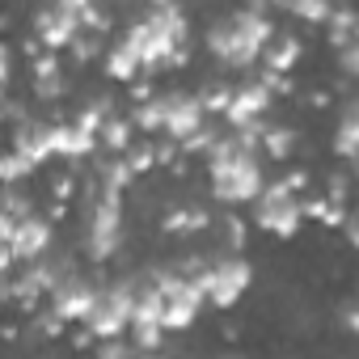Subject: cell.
<instances>
[{"instance_id":"43","label":"cell","mask_w":359,"mask_h":359,"mask_svg":"<svg viewBox=\"0 0 359 359\" xmlns=\"http://www.w3.org/2000/svg\"><path fill=\"white\" fill-rule=\"evenodd\" d=\"M309 106H313V110H325V106H330V93H321V89L309 93Z\"/></svg>"},{"instance_id":"36","label":"cell","mask_w":359,"mask_h":359,"mask_svg":"<svg viewBox=\"0 0 359 359\" xmlns=\"http://www.w3.org/2000/svg\"><path fill=\"white\" fill-rule=\"evenodd\" d=\"M93 351H97V359H131V355H135L131 342H127L123 334H118V338H97Z\"/></svg>"},{"instance_id":"23","label":"cell","mask_w":359,"mask_h":359,"mask_svg":"<svg viewBox=\"0 0 359 359\" xmlns=\"http://www.w3.org/2000/svg\"><path fill=\"white\" fill-rule=\"evenodd\" d=\"M212 229H216V245H220V250L245 254V245H250V220H241L237 208H229L220 220H212Z\"/></svg>"},{"instance_id":"31","label":"cell","mask_w":359,"mask_h":359,"mask_svg":"<svg viewBox=\"0 0 359 359\" xmlns=\"http://www.w3.org/2000/svg\"><path fill=\"white\" fill-rule=\"evenodd\" d=\"M30 173H34V165L22 152H13V148L0 152V187H22Z\"/></svg>"},{"instance_id":"44","label":"cell","mask_w":359,"mask_h":359,"mask_svg":"<svg viewBox=\"0 0 359 359\" xmlns=\"http://www.w3.org/2000/svg\"><path fill=\"white\" fill-rule=\"evenodd\" d=\"M5 123H9V93L0 89V127H5Z\"/></svg>"},{"instance_id":"17","label":"cell","mask_w":359,"mask_h":359,"mask_svg":"<svg viewBox=\"0 0 359 359\" xmlns=\"http://www.w3.org/2000/svg\"><path fill=\"white\" fill-rule=\"evenodd\" d=\"M102 72H106V81H114V85H131V81L144 72L135 47H131L123 34H114V39L106 43V51H102Z\"/></svg>"},{"instance_id":"26","label":"cell","mask_w":359,"mask_h":359,"mask_svg":"<svg viewBox=\"0 0 359 359\" xmlns=\"http://www.w3.org/2000/svg\"><path fill=\"white\" fill-rule=\"evenodd\" d=\"M123 161L131 165V173H135V177H144V173H152V169H156V135H144V140H131V144L123 148Z\"/></svg>"},{"instance_id":"5","label":"cell","mask_w":359,"mask_h":359,"mask_svg":"<svg viewBox=\"0 0 359 359\" xmlns=\"http://www.w3.org/2000/svg\"><path fill=\"white\" fill-rule=\"evenodd\" d=\"M144 279H152L156 292H161V330H165V334H187V330L199 325V317H203V309H208V296H203L195 283H187L173 266L144 271Z\"/></svg>"},{"instance_id":"15","label":"cell","mask_w":359,"mask_h":359,"mask_svg":"<svg viewBox=\"0 0 359 359\" xmlns=\"http://www.w3.org/2000/svg\"><path fill=\"white\" fill-rule=\"evenodd\" d=\"M97 152V131H89L81 118H51V156L55 161H89Z\"/></svg>"},{"instance_id":"29","label":"cell","mask_w":359,"mask_h":359,"mask_svg":"<svg viewBox=\"0 0 359 359\" xmlns=\"http://www.w3.org/2000/svg\"><path fill=\"white\" fill-rule=\"evenodd\" d=\"M68 55H72V64H93V60H102V51H106V39L102 34H89V30H76V39L64 47Z\"/></svg>"},{"instance_id":"34","label":"cell","mask_w":359,"mask_h":359,"mask_svg":"<svg viewBox=\"0 0 359 359\" xmlns=\"http://www.w3.org/2000/svg\"><path fill=\"white\" fill-rule=\"evenodd\" d=\"M325 195H330L334 203H346V199H351V165H346V169H334V173L325 177Z\"/></svg>"},{"instance_id":"3","label":"cell","mask_w":359,"mask_h":359,"mask_svg":"<svg viewBox=\"0 0 359 359\" xmlns=\"http://www.w3.org/2000/svg\"><path fill=\"white\" fill-rule=\"evenodd\" d=\"M275 18L271 13H258V9H233V13H220L212 26H208V51L212 60L224 68V72H250L262 55V47L275 39Z\"/></svg>"},{"instance_id":"11","label":"cell","mask_w":359,"mask_h":359,"mask_svg":"<svg viewBox=\"0 0 359 359\" xmlns=\"http://www.w3.org/2000/svg\"><path fill=\"white\" fill-rule=\"evenodd\" d=\"M271 106H275V97H271V89L258 81V76H250V81H237L233 85V93H229V106L220 110V123L224 127H258L266 114H271Z\"/></svg>"},{"instance_id":"12","label":"cell","mask_w":359,"mask_h":359,"mask_svg":"<svg viewBox=\"0 0 359 359\" xmlns=\"http://www.w3.org/2000/svg\"><path fill=\"white\" fill-rule=\"evenodd\" d=\"M51 245H55V229H51L47 216L26 212V216L13 220V229H9V250H13L18 262H34V258H43Z\"/></svg>"},{"instance_id":"7","label":"cell","mask_w":359,"mask_h":359,"mask_svg":"<svg viewBox=\"0 0 359 359\" xmlns=\"http://www.w3.org/2000/svg\"><path fill=\"white\" fill-rule=\"evenodd\" d=\"M250 208H254L250 229H258V233H266V237H275V241H292V237L304 229L300 195L283 191L279 182H271V177H266V187L258 191V199H254Z\"/></svg>"},{"instance_id":"28","label":"cell","mask_w":359,"mask_h":359,"mask_svg":"<svg viewBox=\"0 0 359 359\" xmlns=\"http://www.w3.org/2000/svg\"><path fill=\"white\" fill-rule=\"evenodd\" d=\"M76 22H81V30H89V34H102V39L114 34V13L102 5V0H89V5L76 13Z\"/></svg>"},{"instance_id":"24","label":"cell","mask_w":359,"mask_h":359,"mask_svg":"<svg viewBox=\"0 0 359 359\" xmlns=\"http://www.w3.org/2000/svg\"><path fill=\"white\" fill-rule=\"evenodd\" d=\"M355 34H359L355 9L342 0V5H334L330 18H325V39H330V47H346V43H355Z\"/></svg>"},{"instance_id":"39","label":"cell","mask_w":359,"mask_h":359,"mask_svg":"<svg viewBox=\"0 0 359 359\" xmlns=\"http://www.w3.org/2000/svg\"><path fill=\"white\" fill-rule=\"evenodd\" d=\"M9 81H13V51L0 43V89H9Z\"/></svg>"},{"instance_id":"37","label":"cell","mask_w":359,"mask_h":359,"mask_svg":"<svg viewBox=\"0 0 359 359\" xmlns=\"http://www.w3.org/2000/svg\"><path fill=\"white\" fill-rule=\"evenodd\" d=\"M76 187H81V182H76L72 173H55L47 191H51V199H60V203H72V199H76Z\"/></svg>"},{"instance_id":"42","label":"cell","mask_w":359,"mask_h":359,"mask_svg":"<svg viewBox=\"0 0 359 359\" xmlns=\"http://www.w3.org/2000/svg\"><path fill=\"white\" fill-rule=\"evenodd\" d=\"M47 5H55V9H68V13H81L89 0H47Z\"/></svg>"},{"instance_id":"21","label":"cell","mask_w":359,"mask_h":359,"mask_svg":"<svg viewBox=\"0 0 359 359\" xmlns=\"http://www.w3.org/2000/svg\"><path fill=\"white\" fill-rule=\"evenodd\" d=\"M300 212H304V224H321V229H338L342 216L351 212L346 203H334L325 191H300Z\"/></svg>"},{"instance_id":"46","label":"cell","mask_w":359,"mask_h":359,"mask_svg":"<svg viewBox=\"0 0 359 359\" xmlns=\"http://www.w3.org/2000/svg\"><path fill=\"white\" fill-rule=\"evenodd\" d=\"M279 5H283V0H271V9H279Z\"/></svg>"},{"instance_id":"1","label":"cell","mask_w":359,"mask_h":359,"mask_svg":"<svg viewBox=\"0 0 359 359\" xmlns=\"http://www.w3.org/2000/svg\"><path fill=\"white\" fill-rule=\"evenodd\" d=\"M212 199L224 208H250L266 187V169L258 156V127H224L216 144L203 152Z\"/></svg>"},{"instance_id":"8","label":"cell","mask_w":359,"mask_h":359,"mask_svg":"<svg viewBox=\"0 0 359 359\" xmlns=\"http://www.w3.org/2000/svg\"><path fill=\"white\" fill-rule=\"evenodd\" d=\"M254 287V262L245 254H229L216 250L212 254V275H208V304L229 313L245 300V292Z\"/></svg>"},{"instance_id":"32","label":"cell","mask_w":359,"mask_h":359,"mask_svg":"<svg viewBox=\"0 0 359 359\" xmlns=\"http://www.w3.org/2000/svg\"><path fill=\"white\" fill-rule=\"evenodd\" d=\"M258 81L271 89V97H292V93H296L292 72H271V68H258Z\"/></svg>"},{"instance_id":"20","label":"cell","mask_w":359,"mask_h":359,"mask_svg":"<svg viewBox=\"0 0 359 359\" xmlns=\"http://www.w3.org/2000/svg\"><path fill=\"white\" fill-rule=\"evenodd\" d=\"M330 148H334V156H338L342 165H355V156H359V106H355L351 93H346V102H342V114H338V127H334Z\"/></svg>"},{"instance_id":"25","label":"cell","mask_w":359,"mask_h":359,"mask_svg":"<svg viewBox=\"0 0 359 359\" xmlns=\"http://www.w3.org/2000/svg\"><path fill=\"white\" fill-rule=\"evenodd\" d=\"M292 22H304V26H325L330 9H334V0H283L279 5Z\"/></svg>"},{"instance_id":"10","label":"cell","mask_w":359,"mask_h":359,"mask_svg":"<svg viewBox=\"0 0 359 359\" xmlns=\"http://www.w3.org/2000/svg\"><path fill=\"white\" fill-rule=\"evenodd\" d=\"M156 102H161V135L173 144L187 140L199 123H208V110L199 106L195 89H165L156 93Z\"/></svg>"},{"instance_id":"45","label":"cell","mask_w":359,"mask_h":359,"mask_svg":"<svg viewBox=\"0 0 359 359\" xmlns=\"http://www.w3.org/2000/svg\"><path fill=\"white\" fill-rule=\"evenodd\" d=\"M144 5H169V0H144Z\"/></svg>"},{"instance_id":"18","label":"cell","mask_w":359,"mask_h":359,"mask_svg":"<svg viewBox=\"0 0 359 359\" xmlns=\"http://www.w3.org/2000/svg\"><path fill=\"white\" fill-rule=\"evenodd\" d=\"M296 127H287V123H271V114L258 123V156H266V161H275V165H287L292 161V152H296Z\"/></svg>"},{"instance_id":"27","label":"cell","mask_w":359,"mask_h":359,"mask_svg":"<svg viewBox=\"0 0 359 359\" xmlns=\"http://www.w3.org/2000/svg\"><path fill=\"white\" fill-rule=\"evenodd\" d=\"M229 93H233V81H203L199 89H195V97H199V106L208 110V118H220V110L229 106Z\"/></svg>"},{"instance_id":"4","label":"cell","mask_w":359,"mask_h":359,"mask_svg":"<svg viewBox=\"0 0 359 359\" xmlns=\"http://www.w3.org/2000/svg\"><path fill=\"white\" fill-rule=\"evenodd\" d=\"M81 216H85L81 250L93 266H106L123 250V191L102 187L89 173L81 182Z\"/></svg>"},{"instance_id":"40","label":"cell","mask_w":359,"mask_h":359,"mask_svg":"<svg viewBox=\"0 0 359 359\" xmlns=\"http://www.w3.org/2000/svg\"><path fill=\"white\" fill-rule=\"evenodd\" d=\"M342 330H346V334H355V330H359V304H355V300H346V304H342Z\"/></svg>"},{"instance_id":"19","label":"cell","mask_w":359,"mask_h":359,"mask_svg":"<svg viewBox=\"0 0 359 359\" xmlns=\"http://www.w3.org/2000/svg\"><path fill=\"white\" fill-rule=\"evenodd\" d=\"M300 60H304V43H300L296 34L275 30V39H271V43L262 47V55H258V68H271V72H296Z\"/></svg>"},{"instance_id":"9","label":"cell","mask_w":359,"mask_h":359,"mask_svg":"<svg viewBox=\"0 0 359 359\" xmlns=\"http://www.w3.org/2000/svg\"><path fill=\"white\" fill-rule=\"evenodd\" d=\"M97 283L102 279H89V275H81L76 266H68V271H60L55 279H51V287H47V309L60 317V321H68V325H81V317L89 313V304H93V296H97Z\"/></svg>"},{"instance_id":"16","label":"cell","mask_w":359,"mask_h":359,"mask_svg":"<svg viewBox=\"0 0 359 359\" xmlns=\"http://www.w3.org/2000/svg\"><path fill=\"white\" fill-rule=\"evenodd\" d=\"M161 233H165V237H177V241L203 237V233H212V212H208V208H199V203L169 208V212L161 216Z\"/></svg>"},{"instance_id":"33","label":"cell","mask_w":359,"mask_h":359,"mask_svg":"<svg viewBox=\"0 0 359 359\" xmlns=\"http://www.w3.org/2000/svg\"><path fill=\"white\" fill-rule=\"evenodd\" d=\"M275 182H279L283 191H292V195H300V191H309V187H313V173H309L304 165H292V169H283V173L275 177Z\"/></svg>"},{"instance_id":"35","label":"cell","mask_w":359,"mask_h":359,"mask_svg":"<svg viewBox=\"0 0 359 359\" xmlns=\"http://www.w3.org/2000/svg\"><path fill=\"white\" fill-rule=\"evenodd\" d=\"M334 55H338V72H342V81H355V76H359V39L346 43V47H334Z\"/></svg>"},{"instance_id":"6","label":"cell","mask_w":359,"mask_h":359,"mask_svg":"<svg viewBox=\"0 0 359 359\" xmlns=\"http://www.w3.org/2000/svg\"><path fill=\"white\" fill-rule=\"evenodd\" d=\"M131 300H135V275L97 283L93 304H89V313L81 317V325L93 334V342H97V338H118V334H127V325H131Z\"/></svg>"},{"instance_id":"41","label":"cell","mask_w":359,"mask_h":359,"mask_svg":"<svg viewBox=\"0 0 359 359\" xmlns=\"http://www.w3.org/2000/svg\"><path fill=\"white\" fill-rule=\"evenodd\" d=\"M13 266H18V258H13L9 241H0V279H5V275H13Z\"/></svg>"},{"instance_id":"30","label":"cell","mask_w":359,"mask_h":359,"mask_svg":"<svg viewBox=\"0 0 359 359\" xmlns=\"http://www.w3.org/2000/svg\"><path fill=\"white\" fill-rule=\"evenodd\" d=\"M68 93H72V81H68V72H64V68L34 76V97H39V102H64Z\"/></svg>"},{"instance_id":"2","label":"cell","mask_w":359,"mask_h":359,"mask_svg":"<svg viewBox=\"0 0 359 359\" xmlns=\"http://www.w3.org/2000/svg\"><path fill=\"white\" fill-rule=\"evenodd\" d=\"M118 34L135 47L148 76L182 72L191 64V13L177 5V0H169V5H148V13L131 18Z\"/></svg>"},{"instance_id":"14","label":"cell","mask_w":359,"mask_h":359,"mask_svg":"<svg viewBox=\"0 0 359 359\" xmlns=\"http://www.w3.org/2000/svg\"><path fill=\"white\" fill-rule=\"evenodd\" d=\"M76 30H81L76 13L55 9V5H43V9L30 18V39H34L43 51H64V47L76 39Z\"/></svg>"},{"instance_id":"13","label":"cell","mask_w":359,"mask_h":359,"mask_svg":"<svg viewBox=\"0 0 359 359\" xmlns=\"http://www.w3.org/2000/svg\"><path fill=\"white\" fill-rule=\"evenodd\" d=\"M9 148L13 152H22L34 169H43L47 161H51V118H43V114H22V118H13V140H9Z\"/></svg>"},{"instance_id":"22","label":"cell","mask_w":359,"mask_h":359,"mask_svg":"<svg viewBox=\"0 0 359 359\" xmlns=\"http://www.w3.org/2000/svg\"><path fill=\"white\" fill-rule=\"evenodd\" d=\"M131 140H135V123L123 110H110L97 127V152H123Z\"/></svg>"},{"instance_id":"38","label":"cell","mask_w":359,"mask_h":359,"mask_svg":"<svg viewBox=\"0 0 359 359\" xmlns=\"http://www.w3.org/2000/svg\"><path fill=\"white\" fill-rule=\"evenodd\" d=\"M338 229H342V237H346V245L355 250V245H359V216H355V212H346Z\"/></svg>"}]
</instances>
